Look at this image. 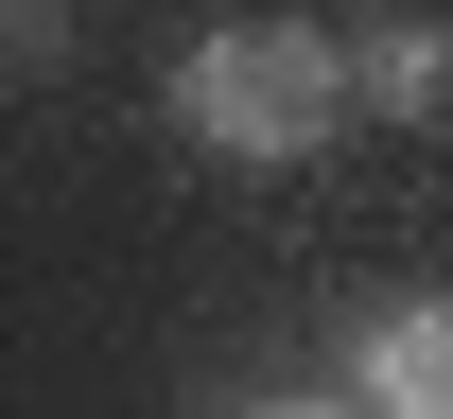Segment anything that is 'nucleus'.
Segmentation results:
<instances>
[{
    "mask_svg": "<svg viewBox=\"0 0 453 419\" xmlns=\"http://www.w3.org/2000/svg\"><path fill=\"white\" fill-rule=\"evenodd\" d=\"M332 70H349V105L436 122V88H453V35H436V18H384V35H366V53H332Z\"/></svg>",
    "mask_w": 453,
    "mask_h": 419,
    "instance_id": "obj_3",
    "label": "nucleus"
},
{
    "mask_svg": "<svg viewBox=\"0 0 453 419\" xmlns=\"http://www.w3.org/2000/svg\"><path fill=\"white\" fill-rule=\"evenodd\" d=\"M366 419H453V314L436 298L366 314Z\"/></svg>",
    "mask_w": 453,
    "mask_h": 419,
    "instance_id": "obj_2",
    "label": "nucleus"
},
{
    "mask_svg": "<svg viewBox=\"0 0 453 419\" xmlns=\"http://www.w3.org/2000/svg\"><path fill=\"white\" fill-rule=\"evenodd\" d=\"M244 419H332V402H244Z\"/></svg>",
    "mask_w": 453,
    "mask_h": 419,
    "instance_id": "obj_4",
    "label": "nucleus"
},
{
    "mask_svg": "<svg viewBox=\"0 0 453 419\" xmlns=\"http://www.w3.org/2000/svg\"><path fill=\"white\" fill-rule=\"evenodd\" d=\"M349 35H314V18H210V35H192V53H174V140H192V158H244V175H280V158H314V140H332L349 122Z\"/></svg>",
    "mask_w": 453,
    "mask_h": 419,
    "instance_id": "obj_1",
    "label": "nucleus"
}]
</instances>
